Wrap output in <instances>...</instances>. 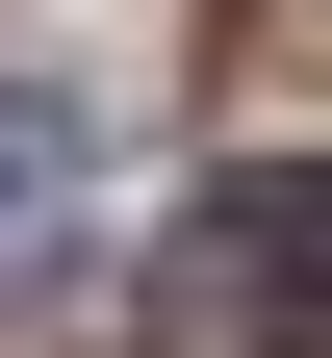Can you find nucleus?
<instances>
[{"label":"nucleus","instance_id":"nucleus-1","mask_svg":"<svg viewBox=\"0 0 332 358\" xmlns=\"http://www.w3.org/2000/svg\"><path fill=\"white\" fill-rule=\"evenodd\" d=\"M154 358H332V154H230L154 256H128Z\"/></svg>","mask_w":332,"mask_h":358},{"label":"nucleus","instance_id":"nucleus-2","mask_svg":"<svg viewBox=\"0 0 332 358\" xmlns=\"http://www.w3.org/2000/svg\"><path fill=\"white\" fill-rule=\"evenodd\" d=\"M77 205H103V103H77L52 52H0V282H26Z\"/></svg>","mask_w":332,"mask_h":358}]
</instances>
